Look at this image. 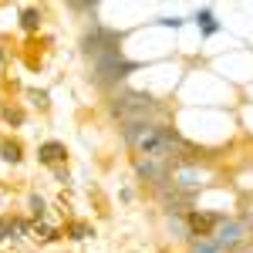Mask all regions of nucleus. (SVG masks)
I'll return each instance as SVG.
<instances>
[{"label":"nucleus","mask_w":253,"mask_h":253,"mask_svg":"<svg viewBox=\"0 0 253 253\" xmlns=\"http://www.w3.org/2000/svg\"><path fill=\"white\" fill-rule=\"evenodd\" d=\"M122 41H125V34H118V31H108V27L95 24V27L84 34V41H81V51H84L91 61H105V58L122 54Z\"/></svg>","instance_id":"obj_1"},{"label":"nucleus","mask_w":253,"mask_h":253,"mask_svg":"<svg viewBox=\"0 0 253 253\" xmlns=\"http://www.w3.org/2000/svg\"><path fill=\"white\" fill-rule=\"evenodd\" d=\"M138 68H142L138 61H125L122 54H115V58H105V61H95V84H101V88L118 84V81H125L132 71H138Z\"/></svg>","instance_id":"obj_2"},{"label":"nucleus","mask_w":253,"mask_h":253,"mask_svg":"<svg viewBox=\"0 0 253 253\" xmlns=\"http://www.w3.org/2000/svg\"><path fill=\"white\" fill-rule=\"evenodd\" d=\"M247 240H250V230L243 219H223L213 233V243L219 250H240V247H247Z\"/></svg>","instance_id":"obj_3"},{"label":"nucleus","mask_w":253,"mask_h":253,"mask_svg":"<svg viewBox=\"0 0 253 253\" xmlns=\"http://www.w3.org/2000/svg\"><path fill=\"white\" fill-rule=\"evenodd\" d=\"M226 216H216V213H199V210H189L186 213V233L193 236H199V240H210V236L216 233V226L223 223Z\"/></svg>","instance_id":"obj_4"},{"label":"nucleus","mask_w":253,"mask_h":253,"mask_svg":"<svg viewBox=\"0 0 253 253\" xmlns=\"http://www.w3.org/2000/svg\"><path fill=\"white\" fill-rule=\"evenodd\" d=\"M38 159L44 166H61L68 159V149H64V142H44L38 149Z\"/></svg>","instance_id":"obj_5"},{"label":"nucleus","mask_w":253,"mask_h":253,"mask_svg":"<svg viewBox=\"0 0 253 253\" xmlns=\"http://www.w3.org/2000/svg\"><path fill=\"white\" fill-rule=\"evenodd\" d=\"M20 27H24L27 34H34L41 27V10L38 7H24V10H20Z\"/></svg>","instance_id":"obj_6"},{"label":"nucleus","mask_w":253,"mask_h":253,"mask_svg":"<svg viewBox=\"0 0 253 253\" xmlns=\"http://www.w3.org/2000/svg\"><path fill=\"white\" fill-rule=\"evenodd\" d=\"M0 156L7 159V162H20V142H0Z\"/></svg>","instance_id":"obj_7"},{"label":"nucleus","mask_w":253,"mask_h":253,"mask_svg":"<svg viewBox=\"0 0 253 253\" xmlns=\"http://www.w3.org/2000/svg\"><path fill=\"white\" fill-rule=\"evenodd\" d=\"M189 253H223L213 240H189Z\"/></svg>","instance_id":"obj_8"},{"label":"nucleus","mask_w":253,"mask_h":253,"mask_svg":"<svg viewBox=\"0 0 253 253\" xmlns=\"http://www.w3.org/2000/svg\"><path fill=\"white\" fill-rule=\"evenodd\" d=\"M68 236L71 240H84V236H95V230L88 223H68Z\"/></svg>","instance_id":"obj_9"},{"label":"nucleus","mask_w":253,"mask_h":253,"mask_svg":"<svg viewBox=\"0 0 253 253\" xmlns=\"http://www.w3.org/2000/svg\"><path fill=\"white\" fill-rule=\"evenodd\" d=\"M196 20L203 24V31H206V34H216V31H219V24L213 20V10H199V14H196Z\"/></svg>","instance_id":"obj_10"},{"label":"nucleus","mask_w":253,"mask_h":253,"mask_svg":"<svg viewBox=\"0 0 253 253\" xmlns=\"http://www.w3.org/2000/svg\"><path fill=\"white\" fill-rule=\"evenodd\" d=\"M14 230H17V223H14V219H0V243L14 233Z\"/></svg>","instance_id":"obj_11"},{"label":"nucleus","mask_w":253,"mask_h":253,"mask_svg":"<svg viewBox=\"0 0 253 253\" xmlns=\"http://www.w3.org/2000/svg\"><path fill=\"white\" fill-rule=\"evenodd\" d=\"M31 213L38 216V219L44 216V199H41V196H31Z\"/></svg>","instance_id":"obj_12"},{"label":"nucleus","mask_w":253,"mask_h":253,"mask_svg":"<svg viewBox=\"0 0 253 253\" xmlns=\"http://www.w3.org/2000/svg\"><path fill=\"white\" fill-rule=\"evenodd\" d=\"M7 122H14V125H20V122H24V115H20L17 108H14V112H10V108H7Z\"/></svg>","instance_id":"obj_13"},{"label":"nucleus","mask_w":253,"mask_h":253,"mask_svg":"<svg viewBox=\"0 0 253 253\" xmlns=\"http://www.w3.org/2000/svg\"><path fill=\"white\" fill-rule=\"evenodd\" d=\"M31 98H34L38 105H47V95H44V91H31Z\"/></svg>","instance_id":"obj_14"},{"label":"nucleus","mask_w":253,"mask_h":253,"mask_svg":"<svg viewBox=\"0 0 253 253\" xmlns=\"http://www.w3.org/2000/svg\"><path fill=\"white\" fill-rule=\"evenodd\" d=\"M240 253H253V247H243V250H240Z\"/></svg>","instance_id":"obj_15"}]
</instances>
